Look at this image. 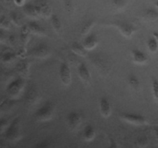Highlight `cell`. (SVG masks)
I'll list each match as a JSON object with an SVG mask.
<instances>
[{
    "instance_id": "obj_32",
    "label": "cell",
    "mask_w": 158,
    "mask_h": 148,
    "mask_svg": "<svg viewBox=\"0 0 158 148\" xmlns=\"http://www.w3.org/2000/svg\"><path fill=\"white\" fill-rule=\"evenodd\" d=\"M11 24H12V22L10 21V19H8V18H6L5 16H2V18H1L2 29H10Z\"/></svg>"
},
{
    "instance_id": "obj_18",
    "label": "cell",
    "mask_w": 158,
    "mask_h": 148,
    "mask_svg": "<svg viewBox=\"0 0 158 148\" xmlns=\"http://www.w3.org/2000/svg\"><path fill=\"white\" fill-rule=\"evenodd\" d=\"M29 66H30V64H29V61L27 60H26V59H22L21 61L16 66L17 71L23 76L28 75L29 71Z\"/></svg>"
},
{
    "instance_id": "obj_1",
    "label": "cell",
    "mask_w": 158,
    "mask_h": 148,
    "mask_svg": "<svg viewBox=\"0 0 158 148\" xmlns=\"http://www.w3.org/2000/svg\"><path fill=\"white\" fill-rule=\"evenodd\" d=\"M5 139L8 141L14 142L18 140L21 136V132L19 129V119L18 117L14 119L9 126L6 128V130L2 133Z\"/></svg>"
},
{
    "instance_id": "obj_5",
    "label": "cell",
    "mask_w": 158,
    "mask_h": 148,
    "mask_svg": "<svg viewBox=\"0 0 158 148\" xmlns=\"http://www.w3.org/2000/svg\"><path fill=\"white\" fill-rule=\"evenodd\" d=\"M113 26H116L122 35L126 38H131L137 30V28L132 23L126 21H117L113 23Z\"/></svg>"
},
{
    "instance_id": "obj_41",
    "label": "cell",
    "mask_w": 158,
    "mask_h": 148,
    "mask_svg": "<svg viewBox=\"0 0 158 148\" xmlns=\"http://www.w3.org/2000/svg\"><path fill=\"white\" fill-rule=\"evenodd\" d=\"M155 6H156V8L158 9V0H157V1L155 2Z\"/></svg>"
},
{
    "instance_id": "obj_6",
    "label": "cell",
    "mask_w": 158,
    "mask_h": 148,
    "mask_svg": "<svg viewBox=\"0 0 158 148\" xmlns=\"http://www.w3.org/2000/svg\"><path fill=\"white\" fill-rule=\"evenodd\" d=\"M49 52H50V48L49 47V46L46 43H42L34 46L28 53L35 58H45L49 56Z\"/></svg>"
},
{
    "instance_id": "obj_20",
    "label": "cell",
    "mask_w": 158,
    "mask_h": 148,
    "mask_svg": "<svg viewBox=\"0 0 158 148\" xmlns=\"http://www.w3.org/2000/svg\"><path fill=\"white\" fill-rule=\"evenodd\" d=\"M49 20H50V23L52 25V27L56 32H60L62 29V23L60 21V18L56 14H52L51 16L49 17Z\"/></svg>"
},
{
    "instance_id": "obj_29",
    "label": "cell",
    "mask_w": 158,
    "mask_h": 148,
    "mask_svg": "<svg viewBox=\"0 0 158 148\" xmlns=\"http://www.w3.org/2000/svg\"><path fill=\"white\" fill-rule=\"evenodd\" d=\"M148 138L147 137H140L135 140V144L137 145V146L138 147H145L148 145Z\"/></svg>"
},
{
    "instance_id": "obj_16",
    "label": "cell",
    "mask_w": 158,
    "mask_h": 148,
    "mask_svg": "<svg viewBox=\"0 0 158 148\" xmlns=\"http://www.w3.org/2000/svg\"><path fill=\"white\" fill-rule=\"evenodd\" d=\"M96 137V131L91 124L86 125L83 131V137L86 141H91Z\"/></svg>"
},
{
    "instance_id": "obj_8",
    "label": "cell",
    "mask_w": 158,
    "mask_h": 148,
    "mask_svg": "<svg viewBox=\"0 0 158 148\" xmlns=\"http://www.w3.org/2000/svg\"><path fill=\"white\" fill-rule=\"evenodd\" d=\"M83 45L86 50H92L96 46L98 45L99 39L97 35L95 32H90L86 35V37L84 38L83 41Z\"/></svg>"
},
{
    "instance_id": "obj_35",
    "label": "cell",
    "mask_w": 158,
    "mask_h": 148,
    "mask_svg": "<svg viewBox=\"0 0 158 148\" xmlns=\"http://www.w3.org/2000/svg\"><path fill=\"white\" fill-rule=\"evenodd\" d=\"M109 146L110 147H117V143L112 137H109Z\"/></svg>"
},
{
    "instance_id": "obj_25",
    "label": "cell",
    "mask_w": 158,
    "mask_h": 148,
    "mask_svg": "<svg viewBox=\"0 0 158 148\" xmlns=\"http://www.w3.org/2000/svg\"><path fill=\"white\" fill-rule=\"evenodd\" d=\"M26 99L29 103H32L37 97V90L34 87H30L26 92Z\"/></svg>"
},
{
    "instance_id": "obj_19",
    "label": "cell",
    "mask_w": 158,
    "mask_h": 148,
    "mask_svg": "<svg viewBox=\"0 0 158 148\" xmlns=\"http://www.w3.org/2000/svg\"><path fill=\"white\" fill-rule=\"evenodd\" d=\"M143 16L145 18L151 21H154L158 18V9L156 8H148L143 12Z\"/></svg>"
},
{
    "instance_id": "obj_27",
    "label": "cell",
    "mask_w": 158,
    "mask_h": 148,
    "mask_svg": "<svg viewBox=\"0 0 158 148\" xmlns=\"http://www.w3.org/2000/svg\"><path fill=\"white\" fill-rule=\"evenodd\" d=\"M94 26V21L93 20H88L83 24L81 29V34L82 35H87L89 31L91 30Z\"/></svg>"
},
{
    "instance_id": "obj_4",
    "label": "cell",
    "mask_w": 158,
    "mask_h": 148,
    "mask_svg": "<svg viewBox=\"0 0 158 148\" xmlns=\"http://www.w3.org/2000/svg\"><path fill=\"white\" fill-rule=\"evenodd\" d=\"M120 118L127 123L136 126H143L148 124V120L144 116L135 113H122L120 114Z\"/></svg>"
},
{
    "instance_id": "obj_11",
    "label": "cell",
    "mask_w": 158,
    "mask_h": 148,
    "mask_svg": "<svg viewBox=\"0 0 158 148\" xmlns=\"http://www.w3.org/2000/svg\"><path fill=\"white\" fill-rule=\"evenodd\" d=\"M40 16H43L48 18L50 17L52 15V8L50 5L46 1H42L38 5H35Z\"/></svg>"
},
{
    "instance_id": "obj_13",
    "label": "cell",
    "mask_w": 158,
    "mask_h": 148,
    "mask_svg": "<svg viewBox=\"0 0 158 148\" xmlns=\"http://www.w3.org/2000/svg\"><path fill=\"white\" fill-rule=\"evenodd\" d=\"M131 55H132V58L134 63H138V64H144L148 61V57L147 54L140 49H133L131 51Z\"/></svg>"
},
{
    "instance_id": "obj_36",
    "label": "cell",
    "mask_w": 158,
    "mask_h": 148,
    "mask_svg": "<svg viewBox=\"0 0 158 148\" xmlns=\"http://www.w3.org/2000/svg\"><path fill=\"white\" fill-rule=\"evenodd\" d=\"M26 54H27V52H26V51L24 49H19V52H17V56L19 57H21V59H25Z\"/></svg>"
},
{
    "instance_id": "obj_22",
    "label": "cell",
    "mask_w": 158,
    "mask_h": 148,
    "mask_svg": "<svg viewBox=\"0 0 158 148\" xmlns=\"http://www.w3.org/2000/svg\"><path fill=\"white\" fill-rule=\"evenodd\" d=\"M127 80L130 86H131L132 89H134V90L139 89L140 86V82L137 76L134 75V74H131V75H129V76H128Z\"/></svg>"
},
{
    "instance_id": "obj_40",
    "label": "cell",
    "mask_w": 158,
    "mask_h": 148,
    "mask_svg": "<svg viewBox=\"0 0 158 148\" xmlns=\"http://www.w3.org/2000/svg\"><path fill=\"white\" fill-rule=\"evenodd\" d=\"M153 36H154L156 39L158 40V32L157 31H154V32H153Z\"/></svg>"
},
{
    "instance_id": "obj_3",
    "label": "cell",
    "mask_w": 158,
    "mask_h": 148,
    "mask_svg": "<svg viewBox=\"0 0 158 148\" xmlns=\"http://www.w3.org/2000/svg\"><path fill=\"white\" fill-rule=\"evenodd\" d=\"M26 82L23 77H18L9 83L6 86V92L11 98L17 97L23 90Z\"/></svg>"
},
{
    "instance_id": "obj_15",
    "label": "cell",
    "mask_w": 158,
    "mask_h": 148,
    "mask_svg": "<svg viewBox=\"0 0 158 148\" xmlns=\"http://www.w3.org/2000/svg\"><path fill=\"white\" fill-rule=\"evenodd\" d=\"M28 27L30 29L31 32L35 34V35H45L46 33V31L45 29L40 24V23H37L36 21H30L27 24Z\"/></svg>"
},
{
    "instance_id": "obj_23",
    "label": "cell",
    "mask_w": 158,
    "mask_h": 148,
    "mask_svg": "<svg viewBox=\"0 0 158 148\" xmlns=\"http://www.w3.org/2000/svg\"><path fill=\"white\" fill-rule=\"evenodd\" d=\"M16 56L17 54H15V52L8 51V52H5L4 53H2L1 56V60L2 62L5 63H11V62L14 61L16 59Z\"/></svg>"
},
{
    "instance_id": "obj_10",
    "label": "cell",
    "mask_w": 158,
    "mask_h": 148,
    "mask_svg": "<svg viewBox=\"0 0 158 148\" xmlns=\"http://www.w3.org/2000/svg\"><path fill=\"white\" fill-rule=\"evenodd\" d=\"M77 73L79 77L82 80V81L85 83H89L91 81V74L88 69L87 66L84 63H81L79 64L77 67Z\"/></svg>"
},
{
    "instance_id": "obj_33",
    "label": "cell",
    "mask_w": 158,
    "mask_h": 148,
    "mask_svg": "<svg viewBox=\"0 0 158 148\" xmlns=\"http://www.w3.org/2000/svg\"><path fill=\"white\" fill-rule=\"evenodd\" d=\"M34 146L36 148H48L51 146V142L49 140H43L37 143Z\"/></svg>"
},
{
    "instance_id": "obj_24",
    "label": "cell",
    "mask_w": 158,
    "mask_h": 148,
    "mask_svg": "<svg viewBox=\"0 0 158 148\" xmlns=\"http://www.w3.org/2000/svg\"><path fill=\"white\" fill-rule=\"evenodd\" d=\"M148 48L150 52H156L158 49V40L154 36L150 37L148 40Z\"/></svg>"
},
{
    "instance_id": "obj_38",
    "label": "cell",
    "mask_w": 158,
    "mask_h": 148,
    "mask_svg": "<svg viewBox=\"0 0 158 148\" xmlns=\"http://www.w3.org/2000/svg\"><path fill=\"white\" fill-rule=\"evenodd\" d=\"M13 2L16 6H23L25 5V0H13Z\"/></svg>"
},
{
    "instance_id": "obj_12",
    "label": "cell",
    "mask_w": 158,
    "mask_h": 148,
    "mask_svg": "<svg viewBox=\"0 0 158 148\" xmlns=\"http://www.w3.org/2000/svg\"><path fill=\"white\" fill-rule=\"evenodd\" d=\"M100 111L101 115L107 118L111 114V106L106 97H102L100 100Z\"/></svg>"
},
{
    "instance_id": "obj_39",
    "label": "cell",
    "mask_w": 158,
    "mask_h": 148,
    "mask_svg": "<svg viewBox=\"0 0 158 148\" xmlns=\"http://www.w3.org/2000/svg\"><path fill=\"white\" fill-rule=\"evenodd\" d=\"M154 134L155 137L158 139V126H155L154 127Z\"/></svg>"
},
{
    "instance_id": "obj_17",
    "label": "cell",
    "mask_w": 158,
    "mask_h": 148,
    "mask_svg": "<svg viewBox=\"0 0 158 148\" xmlns=\"http://www.w3.org/2000/svg\"><path fill=\"white\" fill-rule=\"evenodd\" d=\"M71 50L77 55L80 56H86L87 55V51L86 48L83 46V43H80L78 42H74L71 46Z\"/></svg>"
},
{
    "instance_id": "obj_34",
    "label": "cell",
    "mask_w": 158,
    "mask_h": 148,
    "mask_svg": "<svg viewBox=\"0 0 158 148\" xmlns=\"http://www.w3.org/2000/svg\"><path fill=\"white\" fill-rule=\"evenodd\" d=\"M9 120L7 119L2 118L1 120H0V127H1V132L2 134L5 130H6V128L9 126Z\"/></svg>"
},
{
    "instance_id": "obj_9",
    "label": "cell",
    "mask_w": 158,
    "mask_h": 148,
    "mask_svg": "<svg viewBox=\"0 0 158 148\" xmlns=\"http://www.w3.org/2000/svg\"><path fill=\"white\" fill-rule=\"evenodd\" d=\"M82 115L77 111H71L67 114V123L71 129H76L82 121Z\"/></svg>"
},
{
    "instance_id": "obj_14",
    "label": "cell",
    "mask_w": 158,
    "mask_h": 148,
    "mask_svg": "<svg viewBox=\"0 0 158 148\" xmlns=\"http://www.w3.org/2000/svg\"><path fill=\"white\" fill-rule=\"evenodd\" d=\"M23 12L28 15V16L31 17V18H35L37 17L40 16L38 12H37V9L35 5L32 4L30 2L25 3L24 6H23Z\"/></svg>"
},
{
    "instance_id": "obj_28",
    "label": "cell",
    "mask_w": 158,
    "mask_h": 148,
    "mask_svg": "<svg viewBox=\"0 0 158 148\" xmlns=\"http://www.w3.org/2000/svg\"><path fill=\"white\" fill-rule=\"evenodd\" d=\"M127 0H112L111 5L116 9H121L125 7Z\"/></svg>"
},
{
    "instance_id": "obj_37",
    "label": "cell",
    "mask_w": 158,
    "mask_h": 148,
    "mask_svg": "<svg viewBox=\"0 0 158 148\" xmlns=\"http://www.w3.org/2000/svg\"><path fill=\"white\" fill-rule=\"evenodd\" d=\"M7 41L9 42V43H10V44H15V35H9V37H8V39H7Z\"/></svg>"
},
{
    "instance_id": "obj_21",
    "label": "cell",
    "mask_w": 158,
    "mask_h": 148,
    "mask_svg": "<svg viewBox=\"0 0 158 148\" xmlns=\"http://www.w3.org/2000/svg\"><path fill=\"white\" fill-rule=\"evenodd\" d=\"M31 31L29 29L28 26H22L21 31H20V40L23 45H26L29 39V34Z\"/></svg>"
},
{
    "instance_id": "obj_31",
    "label": "cell",
    "mask_w": 158,
    "mask_h": 148,
    "mask_svg": "<svg viewBox=\"0 0 158 148\" xmlns=\"http://www.w3.org/2000/svg\"><path fill=\"white\" fill-rule=\"evenodd\" d=\"M63 4L66 9V12L72 13L74 9V2L73 0H63Z\"/></svg>"
},
{
    "instance_id": "obj_26",
    "label": "cell",
    "mask_w": 158,
    "mask_h": 148,
    "mask_svg": "<svg viewBox=\"0 0 158 148\" xmlns=\"http://www.w3.org/2000/svg\"><path fill=\"white\" fill-rule=\"evenodd\" d=\"M9 19L12 22V24H14L15 26H21V18H20V16L18 14V12H15V11H12V12H10V14H9Z\"/></svg>"
},
{
    "instance_id": "obj_7",
    "label": "cell",
    "mask_w": 158,
    "mask_h": 148,
    "mask_svg": "<svg viewBox=\"0 0 158 148\" xmlns=\"http://www.w3.org/2000/svg\"><path fill=\"white\" fill-rule=\"evenodd\" d=\"M59 76L60 80L65 86H69L71 83V71L69 65L66 62L60 63L59 68Z\"/></svg>"
},
{
    "instance_id": "obj_2",
    "label": "cell",
    "mask_w": 158,
    "mask_h": 148,
    "mask_svg": "<svg viewBox=\"0 0 158 148\" xmlns=\"http://www.w3.org/2000/svg\"><path fill=\"white\" fill-rule=\"evenodd\" d=\"M54 108V104L52 102H46L35 111V117L40 121H47L53 116Z\"/></svg>"
},
{
    "instance_id": "obj_30",
    "label": "cell",
    "mask_w": 158,
    "mask_h": 148,
    "mask_svg": "<svg viewBox=\"0 0 158 148\" xmlns=\"http://www.w3.org/2000/svg\"><path fill=\"white\" fill-rule=\"evenodd\" d=\"M151 88H152V93L155 100H158V80L153 78L151 81Z\"/></svg>"
}]
</instances>
